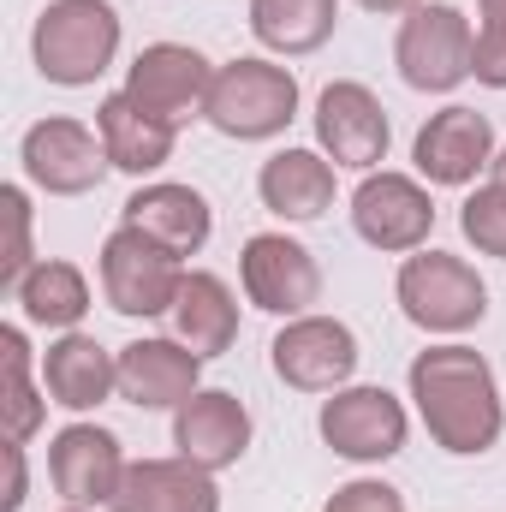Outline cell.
I'll list each match as a JSON object with an SVG mask.
<instances>
[{"label": "cell", "instance_id": "cell-1", "mask_svg": "<svg viewBox=\"0 0 506 512\" xmlns=\"http://www.w3.org/2000/svg\"><path fill=\"white\" fill-rule=\"evenodd\" d=\"M411 399L447 453H489L501 441L495 370L471 346H435L411 364Z\"/></svg>", "mask_w": 506, "mask_h": 512}, {"label": "cell", "instance_id": "cell-2", "mask_svg": "<svg viewBox=\"0 0 506 512\" xmlns=\"http://www.w3.org/2000/svg\"><path fill=\"white\" fill-rule=\"evenodd\" d=\"M30 54H36V72L48 84H66V90H84L96 84L114 54H120V12L108 0H54L42 18H36V36H30Z\"/></svg>", "mask_w": 506, "mask_h": 512}, {"label": "cell", "instance_id": "cell-3", "mask_svg": "<svg viewBox=\"0 0 506 512\" xmlns=\"http://www.w3.org/2000/svg\"><path fill=\"white\" fill-rule=\"evenodd\" d=\"M292 114H298V78L286 66H274V60H233V66H221L215 84H209V108H203L209 126L221 137H239V143L286 131Z\"/></svg>", "mask_w": 506, "mask_h": 512}, {"label": "cell", "instance_id": "cell-4", "mask_svg": "<svg viewBox=\"0 0 506 512\" xmlns=\"http://www.w3.org/2000/svg\"><path fill=\"white\" fill-rule=\"evenodd\" d=\"M471 54H477V30L459 6H441V0H423L417 12H405L399 24V42H393V60H399V78L423 96H447L471 78Z\"/></svg>", "mask_w": 506, "mask_h": 512}, {"label": "cell", "instance_id": "cell-5", "mask_svg": "<svg viewBox=\"0 0 506 512\" xmlns=\"http://www.w3.org/2000/svg\"><path fill=\"white\" fill-rule=\"evenodd\" d=\"M399 304L429 334H465V328L483 322L489 286L477 280V268L465 256L423 251V256H405V268H399Z\"/></svg>", "mask_w": 506, "mask_h": 512}, {"label": "cell", "instance_id": "cell-6", "mask_svg": "<svg viewBox=\"0 0 506 512\" xmlns=\"http://www.w3.org/2000/svg\"><path fill=\"white\" fill-rule=\"evenodd\" d=\"M179 286H185V268L167 245L143 239L137 227L108 233V245H102V292H108V304L120 316H167Z\"/></svg>", "mask_w": 506, "mask_h": 512}, {"label": "cell", "instance_id": "cell-7", "mask_svg": "<svg viewBox=\"0 0 506 512\" xmlns=\"http://www.w3.org/2000/svg\"><path fill=\"white\" fill-rule=\"evenodd\" d=\"M268 352H274V376L298 393H340L358 370V334L334 316H292Z\"/></svg>", "mask_w": 506, "mask_h": 512}, {"label": "cell", "instance_id": "cell-8", "mask_svg": "<svg viewBox=\"0 0 506 512\" xmlns=\"http://www.w3.org/2000/svg\"><path fill=\"white\" fill-rule=\"evenodd\" d=\"M18 161H24L30 185H42L48 197H84L114 167L102 149V131L78 126V120H36L18 143Z\"/></svg>", "mask_w": 506, "mask_h": 512}, {"label": "cell", "instance_id": "cell-9", "mask_svg": "<svg viewBox=\"0 0 506 512\" xmlns=\"http://www.w3.org/2000/svg\"><path fill=\"white\" fill-rule=\"evenodd\" d=\"M209 84H215V66H209L197 48H185V42H149V48L131 60L126 96L137 108H149L155 120L185 126L191 114L209 108Z\"/></svg>", "mask_w": 506, "mask_h": 512}, {"label": "cell", "instance_id": "cell-10", "mask_svg": "<svg viewBox=\"0 0 506 512\" xmlns=\"http://www.w3.org/2000/svg\"><path fill=\"white\" fill-rule=\"evenodd\" d=\"M239 280H245V298H251L256 310H268V316H310V304L322 298L316 256L304 251L298 239H286V233H256V239H245Z\"/></svg>", "mask_w": 506, "mask_h": 512}, {"label": "cell", "instance_id": "cell-11", "mask_svg": "<svg viewBox=\"0 0 506 512\" xmlns=\"http://www.w3.org/2000/svg\"><path fill=\"white\" fill-rule=\"evenodd\" d=\"M322 441L358 465L393 459L405 447V405L387 387H340L322 405Z\"/></svg>", "mask_w": 506, "mask_h": 512}, {"label": "cell", "instance_id": "cell-12", "mask_svg": "<svg viewBox=\"0 0 506 512\" xmlns=\"http://www.w3.org/2000/svg\"><path fill=\"white\" fill-rule=\"evenodd\" d=\"M352 227L376 251H417L429 239V227H435V203L405 173H370L352 191Z\"/></svg>", "mask_w": 506, "mask_h": 512}, {"label": "cell", "instance_id": "cell-13", "mask_svg": "<svg viewBox=\"0 0 506 512\" xmlns=\"http://www.w3.org/2000/svg\"><path fill=\"white\" fill-rule=\"evenodd\" d=\"M48 477L72 507H108L126 483V453L102 423H66L48 447Z\"/></svg>", "mask_w": 506, "mask_h": 512}, {"label": "cell", "instance_id": "cell-14", "mask_svg": "<svg viewBox=\"0 0 506 512\" xmlns=\"http://www.w3.org/2000/svg\"><path fill=\"white\" fill-rule=\"evenodd\" d=\"M316 137H322V149H328L334 167L370 173L387 155V114H381V102L364 84L340 78V84H328L316 96Z\"/></svg>", "mask_w": 506, "mask_h": 512}, {"label": "cell", "instance_id": "cell-15", "mask_svg": "<svg viewBox=\"0 0 506 512\" xmlns=\"http://www.w3.org/2000/svg\"><path fill=\"white\" fill-rule=\"evenodd\" d=\"M173 447H179V459H191L203 471H227L251 447V411L233 393L203 387L173 411Z\"/></svg>", "mask_w": 506, "mask_h": 512}, {"label": "cell", "instance_id": "cell-16", "mask_svg": "<svg viewBox=\"0 0 506 512\" xmlns=\"http://www.w3.org/2000/svg\"><path fill=\"white\" fill-rule=\"evenodd\" d=\"M411 161H417V173L429 185H471L495 161V126L477 108H441L417 131Z\"/></svg>", "mask_w": 506, "mask_h": 512}, {"label": "cell", "instance_id": "cell-17", "mask_svg": "<svg viewBox=\"0 0 506 512\" xmlns=\"http://www.w3.org/2000/svg\"><path fill=\"white\" fill-rule=\"evenodd\" d=\"M114 512H221L215 471L191 459H137L126 465L120 495L108 501Z\"/></svg>", "mask_w": 506, "mask_h": 512}, {"label": "cell", "instance_id": "cell-18", "mask_svg": "<svg viewBox=\"0 0 506 512\" xmlns=\"http://www.w3.org/2000/svg\"><path fill=\"white\" fill-rule=\"evenodd\" d=\"M197 370L203 358L185 340H131L120 352V399H131L137 411L185 405L197 393Z\"/></svg>", "mask_w": 506, "mask_h": 512}, {"label": "cell", "instance_id": "cell-19", "mask_svg": "<svg viewBox=\"0 0 506 512\" xmlns=\"http://www.w3.org/2000/svg\"><path fill=\"white\" fill-rule=\"evenodd\" d=\"M42 387L66 411H96L108 393H120V358L102 340H90V334L72 328V334H60L42 352Z\"/></svg>", "mask_w": 506, "mask_h": 512}, {"label": "cell", "instance_id": "cell-20", "mask_svg": "<svg viewBox=\"0 0 506 512\" xmlns=\"http://www.w3.org/2000/svg\"><path fill=\"white\" fill-rule=\"evenodd\" d=\"M126 227L167 245L173 256H197L215 233V215H209V197L191 185H143L126 203Z\"/></svg>", "mask_w": 506, "mask_h": 512}, {"label": "cell", "instance_id": "cell-21", "mask_svg": "<svg viewBox=\"0 0 506 512\" xmlns=\"http://www.w3.org/2000/svg\"><path fill=\"white\" fill-rule=\"evenodd\" d=\"M256 191L280 221H322L334 209V161L316 149H280L262 161Z\"/></svg>", "mask_w": 506, "mask_h": 512}, {"label": "cell", "instance_id": "cell-22", "mask_svg": "<svg viewBox=\"0 0 506 512\" xmlns=\"http://www.w3.org/2000/svg\"><path fill=\"white\" fill-rule=\"evenodd\" d=\"M167 316H173V334H179L197 358H221V352L239 340V304H233V292H227L221 274L191 268Z\"/></svg>", "mask_w": 506, "mask_h": 512}, {"label": "cell", "instance_id": "cell-23", "mask_svg": "<svg viewBox=\"0 0 506 512\" xmlns=\"http://www.w3.org/2000/svg\"><path fill=\"white\" fill-rule=\"evenodd\" d=\"M96 131H102V149H108V161L120 173H155L173 155V137H179V126H167L149 108H137L126 90L96 108Z\"/></svg>", "mask_w": 506, "mask_h": 512}, {"label": "cell", "instance_id": "cell-24", "mask_svg": "<svg viewBox=\"0 0 506 512\" xmlns=\"http://www.w3.org/2000/svg\"><path fill=\"white\" fill-rule=\"evenodd\" d=\"M340 24V0H251V30L274 54H316Z\"/></svg>", "mask_w": 506, "mask_h": 512}, {"label": "cell", "instance_id": "cell-25", "mask_svg": "<svg viewBox=\"0 0 506 512\" xmlns=\"http://www.w3.org/2000/svg\"><path fill=\"white\" fill-rule=\"evenodd\" d=\"M18 304H24V322L30 328H60V334H72L78 322H84V310H90V280L72 268V262H36L24 280H18V292H12Z\"/></svg>", "mask_w": 506, "mask_h": 512}, {"label": "cell", "instance_id": "cell-26", "mask_svg": "<svg viewBox=\"0 0 506 512\" xmlns=\"http://www.w3.org/2000/svg\"><path fill=\"white\" fill-rule=\"evenodd\" d=\"M0 352H6V441H30L42 429V399L30 387V346H24V328H0Z\"/></svg>", "mask_w": 506, "mask_h": 512}, {"label": "cell", "instance_id": "cell-27", "mask_svg": "<svg viewBox=\"0 0 506 512\" xmlns=\"http://www.w3.org/2000/svg\"><path fill=\"white\" fill-rule=\"evenodd\" d=\"M459 227H465V239L483 256H506V191L501 185H483L477 197H465Z\"/></svg>", "mask_w": 506, "mask_h": 512}, {"label": "cell", "instance_id": "cell-28", "mask_svg": "<svg viewBox=\"0 0 506 512\" xmlns=\"http://www.w3.org/2000/svg\"><path fill=\"white\" fill-rule=\"evenodd\" d=\"M0 209H6V227H12V245H6V262H0V286L18 292V280L36 268V262H30V197H24L18 185H6V191H0Z\"/></svg>", "mask_w": 506, "mask_h": 512}, {"label": "cell", "instance_id": "cell-29", "mask_svg": "<svg viewBox=\"0 0 506 512\" xmlns=\"http://www.w3.org/2000/svg\"><path fill=\"white\" fill-rule=\"evenodd\" d=\"M322 512H405V501H399V489H393V483L358 477V483L334 489V501H328Z\"/></svg>", "mask_w": 506, "mask_h": 512}, {"label": "cell", "instance_id": "cell-30", "mask_svg": "<svg viewBox=\"0 0 506 512\" xmlns=\"http://www.w3.org/2000/svg\"><path fill=\"white\" fill-rule=\"evenodd\" d=\"M471 78H477V84H489V90H506V30H495V24H483V30H477Z\"/></svg>", "mask_w": 506, "mask_h": 512}, {"label": "cell", "instance_id": "cell-31", "mask_svg": "<svg viewBox=\"0 0 506 512\" xmlns=\"http://www.w3.org/2000/svg\"><path fill=\"white\" fill-rule=\"evenodd\" d=\"M24 507V441H6V495H0V512Z\"/></svg>", "mask_w": 506, "mask_h": 512}, {"label": "cell", "instance_id": "cell-32", "mask_svg": "<svg viewBox=\"0 0 506 512\" xmlns=\"http://www.w3.org/2000/svg\"><path fill=\"white\" fill-rule=\"evenodd\" d=\"M358 6H370V12H417L423 0H358Z\"/></svg>", "mask_w": 506, "mask_h": 512}, {"label": "cell", "instance_id": "cell-33", "mask_svg": "<svg viewBox=\"0 0 506 512\" xmlns=\"http://www.w3.org/2000/svg\"><path fill=\"white\" fill-rule=\"evenodd\" d=\"M477 6H483V24L506 30V0H477Z\"/></svg>", "mask_w": 506, "mask_h": 512}, {"label": "cell", "instance_id": "cell-34", "mask_svg": "<svg viewBox=\"0 0 506 512\" xmlns=\"http://www.w3.org/2000/svg\"><path fill=\"white\" fill-rule=\"evenodd\" d=\"M489 185H501V191H506V149L489 161Z\"/></svg>", "mask_w": 506, "mask_h": 512}, {"label": "cell", "instance_id": "cell-35", "mask_svg": "<svg viewBox=\"0 0 506 512\" xmlns=\"http://www.w3.org/2000/svg\"><path fill=\"white\" fill-rule=\"evenodd\" d=\"M72 512H84V507H72Z\"/></svg>", "mask_w": 506, "mask_h": 512}]
</instances>
